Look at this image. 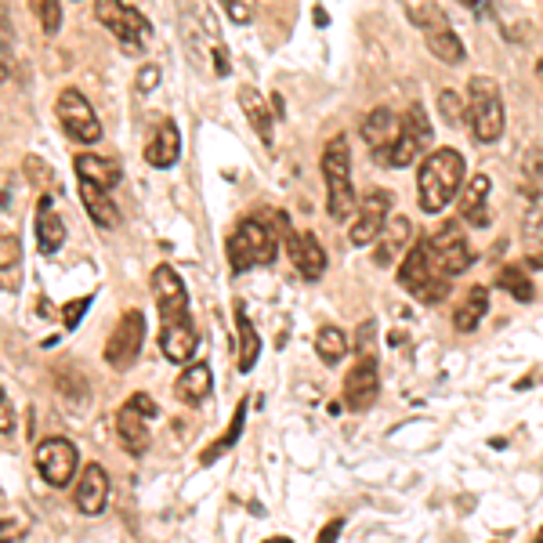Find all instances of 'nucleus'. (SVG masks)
I'll use <instances>...</instances> for the list:
<instances>
[{
	"label": "nucleus",
	"mask_w": 543,
	"mask_h": 543,
	"mask_svg": "<svg viewBox=\"0 0 543 543\" xmlns=\"http://www.w3.org/2000/svg\"><path fill=\"white\" fill-rule=\"evenodd\" d=\"M153 297L156 308H160V348L163 355L174 362V366H189L192 355H196V323H192L189 312V294H185V283L178 279L171 265H160L153 272Z\"/></svg>",
	"instance_id": "obj_1"
},
{
	"label": "nucleus",
	"mask_w": 543,
	"mask_h": 543,
	"mask_svg": "<svg viewBox=\"0 0 543 543\" xmlns=\"http://www.w3.org/2000/svg\"><path fill=\"white\" fill-rule=\"evenodd\" d=\"M464 156L457 149H435L417 171V203L424 214H442L464 189Z\"/></svg>",
	"instance_id": "obj_2"
},
{
	"label": "nucleus",
	"mask_w": 543,
	"mask_h": 543,
	"mask_svg": "<svg viewBox=\"0 0 543 543\" xmlns=\"http://www.w3.org/2000/svg\"><path fill=\"white\" fill-rule=\"evenodd\" d=\"M399 283L417 297L420 305H439L449 294V276L439 268L435 254H431V239H417L413 250H406V258L399 265Z\"/></svg>",
	"instance_id": "obj_3"
},
{
	"label": "nucleus",
	"mask_w": 543,
	"mask_h": 543,
	"mask_svg": "<svg viewBox=\"0 0 543 543\" xmlns=\"http://www.w3.org/2000/svg\"><path fill=\"white\" fill-rule=\"evenodd\" d=\"M323 178H326V210L334 221H348L359 207L352 185V149L344 138H330L323 149Z\"/></svg>",
	"instance_id": "obj_4"
},
{
	"label": "nucleus",
	"mask_w": 543,
	"mask_h": 543,
	"mask_svg": "<svg viewBox=\"0 0 543 543\" xmlns=\"http://www.w3.org/2000/svg\"><path fill=\"white\" fill-rule=\"evenodd\" d=\"M467 124H471L475 142L482 145L500 142V134H504V98H500V87L489 77H471V87H467Z\"/></svg>",
	"instance_id": "obj_5"
},
{
	"label": "nucleus",
	"mask_w": 543,
	"mask_h": 543,
	"mask_svg": "<svg viewBox=\"0 0 543 543\" xmlns=\"http://www.w3.org/2000/svg\"><path fill=\"white\" fill-rule=\"evenodd\" d=\"M229 265L236 272H247V268H261L276 261V236L268 229L265 221L258 218H243L236 225V232L229 236Z\"/></svg>",
	"instance_id": "obj_6"
},
{
	"label": "nucleus",
	"mask_w": 543,
	"mask_h": 543,
	"mask_svg": "<svg viewBox=\"0 0 543 543\" xmlns=\"http://www.w3.org/2000/svg\"><path fill=\"white\" fill-rule=\"evenodd\" d=\"M95 19L102 22L120 44H127V48L134 51H142L145 44H149V37H153L149 19H145L138 8H127L124 0H95Z\"/></svg>",
	"instance_id": "obj_7"
},
{
	"label": "nucleus",
	"mask_w": 543,
	"mask_h": 543,
	"mask_svg": "<svg viewBox=\"0 0 543 543\" xmlns=\"http://www.w3.org/2000/svg\"><path fill=\"white\" fill-rule=\"evenodd\" d=\"M142 344H145V315L142 308H127L120 315V323L113 326V334L105 341V362L113 366V370H131L138 355H142Z\"/></svg>",
	"instance_id": "obj_8"
},
{
	"label": "nucleus",
	"mask_w": 543,
	"mask_h": 543,
	"mask_svg": "<svg viewBox=\"0 0 543 543\" xmlns=\"http://www.w3.org/2000/svg\"><path fill=\"white\" fill-rule=\"evenodd\" d=\"M55 113H58V124H62V131H66L73 142L95 145L98 138H102V124H98L95 109H91V102L80 95L77 87H66V91L58 95Z\"/></svg>",
	"instance_id": "obj_9"
},
{
	"label": "nucleus",
	"mask_w": 543,
	"mask_h": 543,
	"mask_svg": "<svg viewBox=\"0 0 543 543\" xmlns=\"http://www.w3.org/2000/svg\"><path fill=\"white\" fill-rule=\"evenodd\" d=\"M33 464H37L40 478L48 482L51 489H66L73 478H77V467H80V457H77V446L69 439H44L33 453Z\"/></svg>",
	"instance_id": "obj_10"
},
{
	"label": "nucleus",
	"mask_w": 543,
	"mask_h": 543,
	"mask_svg": "<svg viewBox=\"0 0 543 543\" xmlns=\"http://www.w3.org/2000/svg\"><path fill=\"white\" fill-rule=\"evenodd\" d=\"M428 145H431L428 113H424L420 105H410L406 116H402V124H399L395 149H391V167H410V163H417L420 156L428 153Z\"/></svg>",
	"instance_id": "obj_11"
},
{
	"label": "nucleus",
	"mask_w": 543,
	"mask_h": 543,
	"mask_svg": "<svg viewBox=\"0 0 543 543\" xmlns=\"http://www.w3.org/2000/svg\"><path fill=\"white\" fill-rule=\"evenodd\" d=\"M391 218V192L388 189H370L355 207V221L348 229V239L355 247H370L373 239L381 236L384 221Z\"/></svg>",
	"instance_id": "obj_12"
},
{
	"label": "nucleus",
	"mask_w": 543,
	"mask_h": 543,
	"mask_svg": "<svg viewBox=\"0 0 543 543\" xmlns=\"http://www.w3.org/2000/svg\"><path fill=\"white\" fill-rule=\"evenodd\" d=\"M431 239V254H435V261H439V268L446 272L449 279L460 276V272H467L471 268V261H475V254H471V243L464 239V232H460L457 221H446L435 236Z\"/></svg>",
	"instance_id": "obj_13"
},
{
	"label": "nucleus",
	"mask_w": 543,
	"mask_h": 543,
	"mask_svg": "<svg viewBox=\"0 0 543 543\" xmlns=\"http://www.w3.org/2000/svg\"><path fill=\"white\" fill-rule=\"evenodd\" d=\"M381 391V377H377V359L373 355H359L348 377H344V406L355 413L370 410Z\"/></svg>",
	"instance_id": "obj_14"
},
{
	"label": "nucleus",
	"mask_w": 543,
	"mask_h": 543,
	"mask_svg": "<svg viewBox=\"0 0 543 543\" xmlns=\"http://www.w3.org/2000/svg\"><path fill=\"white\" fill-rule=\"evenodd\" d=\"M399 116L391 113L388 105H377L366 120H362V138L370 145L373 160L381 167H391V149H395V138H399Z\"/></svg>",
	"instance_id": "obj_15"
},
{
	"label": "nucleus",
	"mask_w": 543,
	"mask_h": 543,
	"mask_svg": "<svg viewBox=\"0 0 543 543\" xmlns=\"http://www.w3.org/2000/svg\"><path fill=\"white\" fill-rule=\"evenodd\" d=\"M283 239H286V254H290V261L297 265V272L305 279H323V272H326V254H323V247H319V239L312 236V232H294L290 225H286V218H283Z\"/></svg>",
	"instance_id": "obj_16"
},
{
	"label": "nucleus",
	"mask_w": 543,
	"mask_h": 543,
	"mask_svg": "<svg viewBox=\"0 0 543 543\" xmlns=\"http://www.w3.org/2000/svg\"><path fill=\"white\" fill-rule=\"evenodd\" d=\"M73 504L87 518H98L105 511V504H109V475H105L102 464H87L80 471V482L73 489Z\"/></svg>",
	"instance_id": "obj_17"
},
{
	"label": "nucleus",
	"mask_w": 543,
	"mask_h": 543,
	"mask_svg": "<svg viewBox=\"0 0 543 543\" xmlns=\"http://www.w3.org/2000/svg\"><path fill=\"white\" fill-rule=\"evenodd\" d=\"M410 236H413V221L406 214H395V218L384 221L381 236L373 239V261L381 268H391L399 261V254L410 247Z\"/></svg>",
	"instance_id": "obj_18"
},
{
	"label": "nucleus",
	"mask_w": 543,
	"mask_h": 543,
	"mask_svg": "<svg viewBox=\"0 0 543 543\" xmlns=\"http://www.w3.org/2000/svg\"><path fill=\"white\" fill-rule=\"evenodd\" d=\"M489 192H493V181L489 174H475L467 181V189H460V218L475 229H486L489 225Z\"/></svg>",
	"instance_id": "obj_19"
},
{
	"label": "nucleus",
	"mask_w": 543,
	"mask_h": 543,
	"mask_svg": "<svg viewBox=\"0 0 543 543\" xmlns=\"http://www.w3.org/2000/svg\"><path fill=\"white\" fill-rule=\"evenodd\" d=\"M149 420L138 406H131V402H124L120 406V413H116V435H120V442H124L127 453H145L149 449V442H153V435H149Z\"/></svg>",
	"instance_id": "obj_20"
},
{
	"label": "nucleus",
	"mask_w": 543,
	"mask_h": 543,
	"mask_svg": "<svg viewBox=\"0 0 543 543\" xmlns=\"http://www.w3.org/2000/svg\"><path fill=\"white\" fill-rule=\"evenodd\" d=\"M80 203H84L87 218L95 221L98 229H116L120 225V210H116L109 189H98L91 181H80Z\"/></svg>",
	"instance_id": "obj_21"
},
{
	"label": "nucleus",
	"mask_w": 543,
	"mask_h": 543,
	"mask_svg": "<svg viewBox=\"0 0 543 543\" xmlns=\"http://www.w3.org/2000/svg\"><path fill=\"white\" fill-rule=\"evenodd\" d=\"M73 167H77L80 181H91V185H98V189H109V192L120 185V178H124L120 163L102 160V156H91V153H80L77 160H73Z\"/></svg>",
	"instance_id": "obj_22"
},
{
	"label": "nucleus",
	"mask_w": 543,
	"mask_h": 543,
	"mask_svg": "<svg viewBox=\"0 0 543 543\" xmlns=\"http://www.w3.org/2000/svg\"><path fill=\"white\" fill-rule=\"evenodd\" d=\"M178 153H181V138H178V127L167 120V124L156 127L153 142L145 145V160L153 163L156 171H167V167H174L178 163Z\"/></svg>",
	"instance_id": "obj_23"
},
{
	"label": "nucleus",
	"mask_w": 543,
	"mask_h": 543,
	"mask_svg": "<svg viewBox=\"0 0 543 543\" xmlns=\"http://www.w3.org/2000/svg\"><path fill=\"white\" fill-rule=\"evenodd\" d=\"M210 388H214L210 366L196 362V366H185V370H181L178 384H174V395H178V399L185 402V406H200V402L210 395Z\"/></svg>",
	"instance_id": "obj_24"
},
{
	"label": "nucleus",
	"mask_w": 543,
	"mask_h": 543,
	"mask_svg": "<svg viewBox=\"0 0 543 543\" xmlns=\"http://www.w3.org/2000/svg\"><path fill=\"white\" fill-rule=\"evenodd\" d=\"M37 239L44 254H58L62 243H66V225H62V218L55 214L48 196L40 200V210H37Z\"/></svg>",
	"instance_id": "obj_25"
},
{
	"label": "nucleus",
	"mask_w": 543,
	"mask_h": 543,
	"mask_svg": "<svg viewBox=\"0 0 543 543\" xmlns=\"http://www.w3.org/2000/svg\"><path fill=\"white\" fill-rule=\"evenodd\" d=\"M236 326H239V373H250L261 355V337L254 330V323H250L243 301H236Z\"/></svg>",
	"instance_id": "obj_26"
},
{
	"label": "nucleus",
	"mask_w": 543,
	"mask_h": 543,
	"mask_svg": "<svg viewBox=\"0 0 543 543\" xmlns=\"http://www.w3.org/2000/svg\"><path fill=\"white\" fill-rule=\"evenodd\" d=\"M489 312V290L486 286H471L464 297V305L457 308V315H453V326H457L460 334H471V330H478V323L486 319Z\"/></svg>",
	"instance_id": "obj_27"
},
{
	"label": "nucleus",
	"mask_w": 543,
	"mask_h": 543,
	"mask_svg": "<svg viewBox=\"0 0 543 543\" xmlns=\"http://www.w3.org/2000/svg\"><path fill=\"white\" fill-rule=\"evenodd\" d=\"M424 40H428V51L439 62H446V66H457V62H464L467 58V51H464V44H460V37L453 33V29H428L424 33Z\"/></svg>",
	"instance_id": "obj_28"
},
{
	"label": "nucleus",
	"mask_w": 543,
	"mask_h": 543,
	"mask_svg": "<svg viewBox=\"0 0 543 543\" xmlns=\"http://www.w3.org/2000/svg\"><path fill=\"white\" fill-rule=\"evenodd\" d=\"M239 105H243V113H247L250 127L258 131L261 142L272 145V113H268V105L261 102L258 91H250V87H243V91H239Z\"/></svg>",
	"instance_id": "obj_29"
},
{
	"label": "nucleus",
	"mask_w": 543,
	"mask_h": 543,
	"mask_svg": "<svg viewBox=\"0 0 543 543\" xmlns=\"http://www.w3.org/2000/svg\"><path fill=\"white\" fill-rule=\"evenodd\" d=\"M348 348H352V341H348V334H344L341 326H323L319 337H315V355H319L326 366H337V362L348 355Z\"/></svg>",
	"instance_id": "obj_30"
},
{
	"label": "nucleus",
	"mask_w": 543,
	"mask_h": 543,
	"mask_svg": "<svg viewBox=\"0 0 543 543\" xmlns=\"http://www.w3.org/2000/svg\"><path fill=\"white\" fill-rule=\"evenodd\" d=\"M500 286H504L507 294L515 297V301H522V305L536 297L533 279H529V272H525L522 265H507L504 272H500Z\"/></svg>",
	"instance_id": "obj_31"
},
{
	"label": "nucleus",
	"mask_w": 543,
	"mask_h": 543,
	"mask_svg": "<svg viewBox=\"0 0 543 543\" xmlns=\"http://www.w3.org/2000/svg\"><path fill=\"white\" fill-rule=\"evenodd\" d=\"M243 424H247V402H239V406H236V417H232L229 435H225V439H218L214 446L207 449V453H203V464H214V460H218L221 453H225V449H232V442H236L239 435H243Z\"/></svg>",
	"instance_id": "obj_32"
},
{
	"label": "nucleus",
	"mask_w": 543,
	"mask_h": 543,
	"mask_svg": "<svg viewBox=\"0 0 543 543\" xmlns=\"http://www.w3.org/2000/svg\"><path fill=\"white\" fill-rule=\"evenodd\" d=\"M29 8H33L40 29H44L48 37H55L58 29H62V4H58V0H29Z\"/></svg>",
	"instance_id": "obj_33"
},
{
	"label": "nucleus",
	"mask_w": 543,
	"mask_h": 543,
	"mask_svg": "<svg viewBox=\"0 0 543 543\" xmlns=\"http://www.w3.org/2000/svg\"><path fill=\"white\" fill-rule=\"evenodd\" d=\"M439 113L449 127L467 124V98H460L457 91H442L439 95Z\"/></svg>",
	"instance_id": "obj_34"
},
{
	"label": "nucleus",
	"mask_w": 543,
	"mask_h": 543,
	"mask_svg": "<svg viewBox=\"0 0 543 543\" xmlns=\"http://www.w3.org/2000/svg\"><path fill=\"white\" fill-rule=\"evenodd\" d=\"M413 22H417L424 33H428V29H446L449 26L446 11H442L439 4H420V8L413 11Z\"/></svg>",
	"instance_id": "obj_35"
},
{
	"label": "nucleus",
	"mask_w": 543,
	"mask_h": 543,
	"mask_svg": "<svg viewBox=\"0 0 543 543\" xmlns=\"http://www.w3.org/2000/svg\"><path fill=\"white\" fill-rule=\"evenodd\" d=\"M19 258H22L19 236H11V232H0V268L19 265Z\"/></svg>",
	"instance_id": "obj_36"
},
{
	"label": "nucleus",
	"mask_w": 543,
	"mask_h": 543,
	"mask_svg": "<svg viewBox=\"0 0 543 543\" xmlns=\"http://www.w3.org/2000/svg\"><path fill=\"white\" fill-rule=\"evenodd\" d=\"M225 4V15H229L232 22H239V26H247L250 19H254V4L250 0H221Z\"/></svg>",
	"instance_id": "obj_37"
},
{
	"label": "nucleus",
	"mask_w": 543,
	"mask_h": 543,
	"mask_svg": "<svg viewBox=\"0 0 543 543\" xmlns=\"http://www.w3.org/2000/svg\"><path fill=\"white\" fill-rule=\"evenodd\" d=\"M11 431H15V406L0 388V435H11Z\"/></svg>",
	"instance_id": "obj_38"
},
{
	"label": "nucleus",
	"mask_w": 543,
	"mask_h": 543,
	"mask_svg": "<svg viewBox=\"0 0 543 543\" xmlns=\"http://www.w3.org/2000/svg\"><path fill=\"white\" fill-rule=\"evenodd\" d=\"M373 334H377L373 319H370V323H362L359 334H355V352H359V355H373Z\"/></svg>",
	"instance_id": "obj_39"
},
{
	"label": "nucleus",
	"mask_w": 543,
	"mask_h": 543,
	"mask_svg": "<svg viewBox=\"0 0 543 543\" xmlns=\"http://www.w3.org/2000/svg\"><path fill=\"white\" fill-rule=\"evenodd\" d=\"M87 305H91V297H80V301H69L66 312H62V319H66V330H73V326H77L80 319H84Z\"/></svg>",
	"instance_id": "obj_40"
},
{
	"label": "nucleus",
	"mask_w": 543,
	"mask_h": 543,
	"mask_svg": "<svg viewBox=\"0 0 543 543\" xmlns=\"http://www.w3.org/2000/svg\"><path fill=\"white\" fill-rule=\"evenodd\" d=\"M156 84H160V69L145 66L142 73H138V91H156Z\"/></svg>",
	"instance_id": "obj_41"
},
{
	"label": "nucleus",
	"mask_w": 543,
	"mask_h": 543,
	"mask_svg": "<svg viewBox=\"0 0 543 543\" xmlns=\"http://www.w3.org/2000/svg\"><path fill=\"white\" fill-rule=\"evenodd\" d=\"M127 402H131V406H138V410H142L145 417H156V402L149 399L145 391H134V395H131V399H127Z\"/></svg>",
	"instance_id": "obj_42"
},
{
	"label": "nucleus",
	"mask_w": 543,
	"mask_h": 543,
	"mask_svg": "<svg viewBox=\"0 0 543 543\" xmlns=\"http://www.w3.org/2000/svg\"><path fill=\"white\" fill-rule=\"evenodd\" d=\"M26 533V525L19 522H0V540H8V536H22Z\"/></svg>",
	"instance_id": "obj_43"
},
{
	"label": "nucleus",
	"mask_w": 543,
	"mask_h": 543,
	"mask_svg": "<svg viewBox=\"0 0 543 543\" xmlns=\"http://www.w3.org/2000/svg\"><path fill=\"white\" fill-rule=\"evenodd\" d=\"M341 529H344V518H334V522H330V525L323 529V533H319V540H334V536L341 533Z\"/></svg>",
	"instance_id": "obj_44"
},
{
	"label": "nucleus",
	"mask_w": 543,
	"mask_h": 543,
	"mask_svg": "<svg viewBox=\"0 0 543 543\" xmlns=\"http://www.w3.org/2000/svg\"><path fill=\"white\" fill-rule=\"evenodd\" d=\"M8 77V55H4V48H0V80Z\"/></svg>",
	"instance_id": "obj_45"
},
{
	"label": "nucleus",
	"mask_w": 543,
	"mask_h": 543,
	"mask_svg": "<svg viewBox=\"0 0 543 543\" xmlns=\"http://www.w3.org/2000/svg\"><path fill=\"white\" fill-rule=\"evenodd\" d=\"M460 4H467V8H475V4H478V0H460Z\"/></svg>",
	"instance_id": "obj_46"
},
{
	"label": "nucleus",
	"mask_w": 543,
	"mask_h": 543,
	"mask_svg": "<svg viewBox=\"0 0 543 543\" xmlns=\"http://www.w3.org/2000/svg\"><path fill=\"white\" fill-rule=\"evenodd\" d=\"M536 73H540V80H543V62H540V66H536Z\"/></svg>",
	"instance_id": "obj_47"
},
{
	"label": "nucleus",
	"mask_w": 543,
	"mask_h": 543,
	"mask_svg": "<svg viewBox=\"0 0 543 543\" xmlns=\"http://www.w3.org/2000/svg\"><path fill=\"white\" fill-rule=\"evenodd\" d=\"M540 540H543V529H540Z\"/></svg>",
	"instance_id": "obj_48"
}]
</instances>
